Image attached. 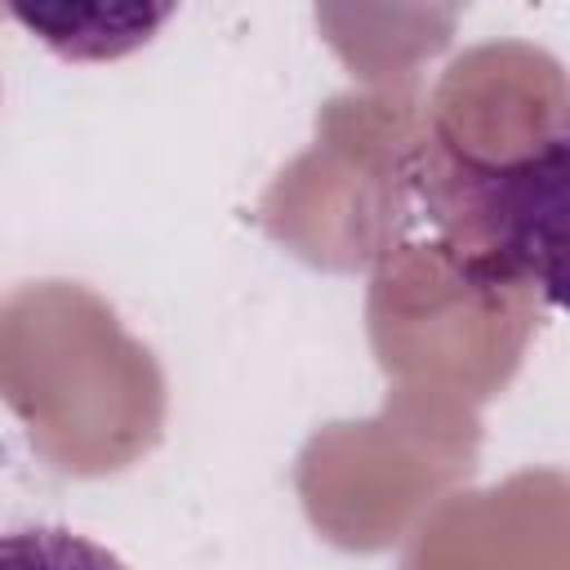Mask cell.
<instances>
[{
  "label": "cell",
  "mask_w": 570,
  "mask_h": 570,
  "mask_svg": "<svg viewBox=\"0 0 570 570\" xmlns=\"http://www.w3.org/2000/svg\"><path fill=\"white\" fill-rule=\"evenodd\" d=\"M0 570H125V561L85 534L36 525L0 534Z\"/></svg>",
  "instance_id": "1"
}]
</instances>
